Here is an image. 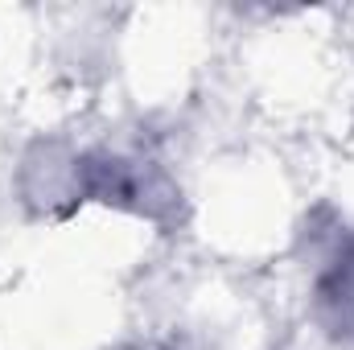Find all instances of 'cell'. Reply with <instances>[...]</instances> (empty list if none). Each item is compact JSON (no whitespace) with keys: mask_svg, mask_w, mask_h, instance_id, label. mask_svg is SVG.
<instances>
[{"mask_svg":"<svg viewBox=\"0 0 354 350\" xmlns=\"http://www.w3.org/2000/svg\"><path fill=\"white\" fill-rule=\"evenodd\" d=\"M103 206L115 214H132L145 223H174L181 206L177 177L145 149L120 145H83L71 153V185H66V214Z\"/></svg>","mask_w":354,"mask_h":350,"instance_id":"obj_1","label":"cell"},{"mask_svg":"<svg viewBox=\"0 0 354 350\" xmlns=\"http://www.w3.org/2000/svg\"><path fill=\"white\" fill-rule=\"evenodd\" d=\"M309 322L338 350H354V223H342L309 272Z\"/></svg>","mask_w":354,"mask_h":350,"instance_id":"obj_2","label":"cell"},{"mask_svg":"<svg viewBox=\"0 0 354 350\" xmlns=\"http://www.w3.org/2000/svg\"><path fill=\"white\" fill-rule=\"evenodd\" d=\"M111 350H181L177 342H165V338H132V342H120Z\"/></svg>","mask_w":354,"mask_h":350,"instance_id":"obj_3","label":"cell"}]
</instances>
